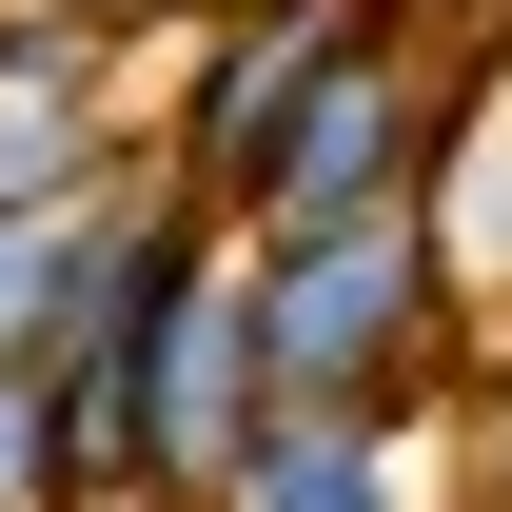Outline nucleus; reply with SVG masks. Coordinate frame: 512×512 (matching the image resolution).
<instances>
[{
	"label": "nucleus",
	"instance_id": "7ed1b4c3",
	"mask_svg": "<svg viewBox=\"0 0 512 512\" xmlns=\"http://www.w3.org/2000/svg\"><path fill=\"white\" fill-rule=\"evenodd\" d=\"M237 512H394V493H375L355 434H256L237 453Z\"/></svg>",
	"mask_w": 512,
	"mask_h": 512
},
{
	"label": "nucleus",
	"instance_id": "f03ea898",
	"mask_svg": "<svg viewBox=\"0 0 512 512\" xmlns=\"http://www.w3.org/2000/svg\"><path fill=\"white\" fill-rule=\"evenodd\" d=\"M375 178H394V79L335 40L316 99L276 119V158H256V217H276V237H316V217H375Z\"/></svg>",
	"mask_w": 512,
	"mask_h": 512
},
{
	"label": "nucleus",
	"instance_id": "20e7f679",
	"mask_svg": "<svg viewBox=\"0 0 512 512\" xmlns=\"http://www.w3.org/2000/svg\"><path fill=\"white\" fill-rule=\"evenodd\" d=\"M40 276H99V256H79V237H0V335L40 316Z\"/></svg>",
	"mask_w": 512,
	"mask_h": 512
},
{
	"label": "nucleus",
	"instance_id": "39448f33",
	"mask_svg": "<svg viewBox=\"0 0 512 512\" xmlns=\"http://www.w3.org/2000/svg\"><path fill=\"white\" fill-rule=\"evenodd\" d=\"M20 434H40V414H20V375H0V493H20Z\"/></svg>",
	"mask_w": 512,
	"mask_h": 512
},
{
	"label": "nucleus",
	"instance_id": "f257e3e1",
	"mask_svg": "<svg viewBox=\"0 0 512 512\" xmlns=\"http://www.w3.org/2000/svg\"><path fill=\"white\" fill-rule=\"evenodd\" d=\"M256 335H276V375H316V394L394 375V335H414V237H394V217H316L296 276L256 296Z\"/></svg>",
	"mask_w": 512,
	"mask_h": 512
}]
</instances>
